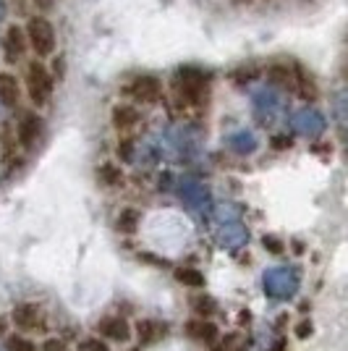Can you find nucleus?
<instances>
[{
	"label": "nucleus",
	"instance_id": "obj_25",
	"mask_svg": "<svg viewBox=\"0 0 348 351\" xmlns=\"http://www.w3.org/2000/svg\"><path fill=\"white\" fill-rule=\"evenodd\" d=\"M194 309H197L199 315H210V312L215 309V302H212V299H207V296H202V299H194Z\"/></svg>",
	"mask_w": 348,
	"mask_h": 351
},
{
	"label": "nucleus",
	"instance_id": "obj_32",
	"mask_svg": "<svg viewBox=\"0 0 348 351\" xmlns=\"http://www.w3.org/2000/svg\"><path fill=\"white\" fill-rule=\"evenodd\" d=\"M0 336H5V320H0Z\"/></svg>",
	"mask_w": 348,
	"mask_h": 351
},
{
	"label": "nucleus",
	"instance_id": "obj_20",
	"mask_svg": "<svg viewBox=\"0 0 348 351\" xmlns=\"http://www.w3.org/2000/svg\"><path fill=\"white\" fill-rule=\"evenodd\" d=\"M100 181L108 184V186H121L123 184V173H121V168H116V165H102Z\"/></svg>",
	"mask_w": 348,
	"mask_h": 351
},
{
	"label": "nucleus",
	"instance_id": "obj_35",
	"mask_svg": "<svg viewBox=\"0 0 348 351\" xmlns=\"http://www.w3.org/2000/svg\"><path fill=\"white\" fill-rule=\"evenodd\" d=\"M129 351H142V349H129Z\"/></svg>",
	"mask_w": 348,
	"mask_h": 351
},
{
	"label": "nucleus",
	"instance_id": "obj_23",
	"mask_svg": "<svg viewBox=\"0 0 348 351\" xmlns=\"http://www.w3.org/2000/svg\"><path fill=\"white\" fill-rule=\"evenodd\" d=\"M231 145H233L236 152H251L257 142H254V136H251V134H238V136H233L231 139Z\"/></svg>",
	"mask_w": 348,
	"mask_h": 351
},
{
	"label": "nucleus",
	"instance_id": "obj_13",
	"mask_svg": "<svg viewBox=\"0 0 348 351\" xmlns=\"http://www.w3.org/2000/svg\"><path fill=\"white\" fill-rule=\"evenodd\" d=\"M18 97H21V89H18V82H16L14 73H0V105L16 108Z\"/></svg>",
	"mask_w": 348,
	"mask_h": 351
},
{
	"label": "nucleus",
	"instance_id": "obj_1",
	"mask_svg": "<svg viewBox=\"0 0 348 351\" xmlns=\"http://www.w3.org/2000/svg\"><path fill=\"white\" fill-rule=\"evenodd\" d=\"M175 92L184 103L199 105L207 95V76L197 69H184V71L175 73Z\"/></svg>",
	"mask_w": 348,
	"mask_h": 351
},
{
	"label": "nucleus",
	"instance_id": "obj_16",
	"mask_svg": "<svg viewBox=\"0 0 348 351\" xmlns=\"http://www.w3.org/2000/svg\"><path fill=\"white\" fill-rule=\"evenodd\" d=\"M267 76H270V82H273V84H280V87H290V89L296 87V82H299V76L290 71L288 66H273Z\"/></svg>",
	"mask_w": 348,
	"mask_h": 351
},
{
	"label": "nucleus",
	"instance_id": "obj_29",
	"mask_svg": "<svg viewBox=\"0 0 348 351\" xmlns=\"http://www.w3.org/2000/svg\"><path fill=\"white\" fill-rule=\"evenodd\" d=\"M262 244H264V247H270L273 252H277V254L283 252V244H280L277 239H273V236H264V241H262Z\"/></svg>",
	"mask_w": 348,
	"mask_h": 351
},
{
	"label": "nucleus",
	"instance_id": "obj_22",
	"mask_svg": "<svg viewBox=\"0 0 348 351\" xmlns=\"http://www.w3.org/2000/svg\"><path fill=\"white\" fill-rule=\"evenodd\" d=\"M238 215H241V210L236 205H220L218 207V213H215V218L220 220V223H238Z\"/></svg>",
	"mask_w": 348,
	"mask_h": 351
},
{
	"label": "nucleus",
	"instance_id": "obj_28",
	"mask_svg": "<svg viewBox=\"0 0 348 351\" xmlns=\"http://www.w3.org/2000/svg\"><path fill=\"white\" fill-rule=\"evenodd\" d=\"M296 336H299V338H306V336H312V322H309V320L299 322V325H296Z\"/></svg>",
	"mask_w": 348,
	"mask_h": 351
},
{
	"label": "nucleus",
	"instance_id": "obj_3",
	"mask_svg": "<svg viewBox=\"0 0 348 351\" xmlns=\"http://www.w3.org/2000/svg\"><path fill=\"white\" fill-rule=\"evenodd\" d=\"M27 89H29V97L34 105H45L47 97L53 95V76L37 60L29 63V69H27Z\"/></svg>",
	"mask_w": 348,
	"mask_h": 351
},
{
	"label": "nucleus",
	"instance_id": "obj_5",
	"mask_svg": "<svg viewBox=\"0 0 348 351\" xmlns=\"http://www.w3.org/2000/svg\"><path fill=\"white\" fill-rule=\"evenodd\" d=\"M293 126H296V132L304 134V136H319V134L325 132V118L314 108H304V110H299L293 116Z\"/></svg>",
	"mask_w": 348,
	"mask_h": 351
},
{
	"label": "nucleus",
	"instance_id": "obj_34",
	"mask_svg": "<svg viewBox=\"0 0 348 351\" xmlns=\"http://www.w3.org/2000/svg\"><path fill=\"white\" fill-rule=\"evenodd\" d=\"M238 3H251V0H238Z\"/></svg>",
	"mask_w": 348,
	"mask_h": 351
},
{
	"label": "nucleus",
	"instance_id": "obj_9",
	"mask_svg": "<svg viewBox=\"0 0 348 351\" xmlns=\"http://www.w3.org/2000/svg\"><path fill=\"white\" fill-rule=\"evenodd\" d=\"M168 336V325L160 320H139L136 322V338L142 346H152Z\"/></svg>",
	"mask_w": 348,
	"mask_h": 351
},
{
	"label": "nucleus",
	"instance_id": "obj_15",
	"mask_svg": "<svg viewBox=\"0 0 348 351\" xmlns=\"http://www.w3.org/2000/svg\"><path fill=\"white\" fill-rule=\"evenodd\" d=\"M136 123H139V110L134 105H118L116 110H113V126H116L118 132L121 129H131Z\"/></svg>",
	"mask_w": 348,
	"mask_h": 351
},
{
	"label": "nucleus",
	"instance_id": "obj_21",
	"mask_svg": "<svg viewBox=\"0 0 348 351\" xmlns=\"http://www.w3.org/2000/svg\"><path fill=\"white\" fill-rule=\"evenodd\" d=\"M5 351H37L27 336H8L5 338Z\"/></svg>",
	"mask_w": 348,
	"mask_h": 351
},
{
	"label": "nucleus",
	"instance_id": "obj_12",
	"mask_svg": "<svg viewBox=\"0 0 348 351\" xmlns=\"http://www.w3.org/2000/svg\"><path fill=\"white\" fill-rule=\"evenodd\" d=\"M249 239V231L241 226V223H228V226H223V231H220L218 241L223 244L225 249H238L244 247Z\"/></svg>",
	"mask_w": 348,
	"mask_h": 351
},
{
	"label": "nucleus",
	"instance_id": "obj_31",
	"mask_svg": "<svg viewBox=\"0 0 348 351\" xmlns=\"http://www.w3.org/2000/svg\"><path fill=\"white\" fill-rule=\"evenodd\" d=\"M34 3H37V5H40V8H47V5H50V3H53V0H34Z\"/></svg>",
	"mask_w": 348,
	"mask_h": 351
},
{
	"label": "nucleus",
	"instance_id": "obj_30",
	"mask_svg": "<svg viewBox=\"0 0 348 351\" xmlns=\"http://www.w3.org/2000/svg\"><path fill=\"white\" fill-rule=\"evenodd\" d=\"M273 145H275L277 149H286V145H290V142L286 139V136H275V139H273Z\"/></svg>",
	"mask_w": 348,
	"mask_h": 351
},
{
	"label": "nucleus",
	"instance_id": "obj_6",
	"mask_svg": "<svg viewBox=\"0 0 348 351\" xmlns=\"http://www.w3.org/2000/svg\"><path fill=\"white\" fill-rule=\"evenodd\" d=\"M129 95L136 103H155L160 97V82L155 76H139L131 82Z\"/></svg>",
	"mask_w": 348,
	"mask_h": 351
},
{
	"label": "nucleus",
	"instance_id": "obj_19",
	"mask_svg": "<svg viewBox=\"0 0 348 351\" xmlns=\"http://www.w3.org/2000/svg\"><path fill=\"white\" fill-rule=\"evenodd\" d=\"M181 197L194 207H202V202H207V191L202 186H197V184H189V181L181 186Z\"/></svg>",
	"mask_w": 348,
	"mask_h": 351
},
{
	"label": "nucleus",
	"instance_id": "obj_2",
	"mask_svg": "<svg viewBox=\"0 0 348 351\" xmlns=\"http://www.w3.org/2000/svg\"><path fill=\"white\" fill-rule=\"evenodd\" d=\"M27 43L34 47L37 56H50L55 47V32L50 27V21L42 16H34L27 24Z\"/></svg>",
	"mask_w": 348,
	"mask_h": 351
},
{
	"label": "nucleus",
	"instance_id": "obj_11",
	"mask_svg": "<svg viewBox=\"0 0 348 351\" xmlns=\"http://www.w3.org/2000/svg\"><path fill=\"white\" fill-rule=\"evenodd\" d=\"M40 132H42L40 116H37V113H24V116H21V123H18V142H21V147L34 145Z\"/></svg>",
	"mask_w": 348,
	"mask_h": 351
},
{
	"label": "nucleus",
	"instance_id": "obj_10",
	"mask_svg": "<svg viewBox=\"0 0 348 351\" xmlns=\"http://www.w3.org/2000/svg\"><path fill=\"white\" fill-rule=\"evenodd\" d=\"M186 333H189V338H194L197 343H215V341H218V325L204 320V317H197V320H191L189 325H186Z\"/></svg>",
	"mask_w": 348,
	"mask_h": 351
},
{
	"label": "nucleus",
	"instance_id": "obj_17",
	"mask_svg": "<svg viewBox=\"0 0 348 351\" xmlns=\"http://www.w3.org/2000/svg\"><path fill=\"white\" fill-rule=\"evenodd\" d=\"M175 280L181 286H189V289H202L204 286V276L194 267H178L175 270Z\"/></svg>",
	"mask_w": 348,
	"mask_h": 351
},
{
	"label": "nucleus",
	"instance_id": "obj_14",
	"mask_svg": "<svg viewBox=\"0 0 348 351\" xmlns=\"http://www.w3.org/2000/svg\"><path fill=\"white\" fill-rule=\"evenodd\" d=\"M24 50H27V34L18 27H11L5 32V56L14 60L18 56H24Z\"/></svg>",
	"mask_w": 348,
	"mask_h": 351
},
{
	"label": "nucleus",
	"instance_id": "obj_27",
	"mask_svg": "<svg viewBox=\"0 0 348 351\" xmlns=\"http://www.w3.org/2000/svg\"><path fill=\"white\" fill-rule=\"evenodd\" d=\"M131 142L129 139H126V142H121V145H118V155H121V158H123V160H131V155H134V149H131Z\"/></svg>",
	"mask_w": 348,
	"mask_h": 351
},
{
	"label": "nucleus",
	"instance_id": "obj_4",
	"mask_svg": "<svg viewBox=\"0 0 348 351\" xmlns=\"http://www.w3.org/2000/svg\"><path fill=\"white\" fill-rule=\"evenodd\" d=\"M264 289L273 293V296H290L296 291V276L286 270V267H277V270H270L264 276Z\"/></svg>",
	"mask_w": 348,
	"mask_h": 351
},
{
	"label": "nucleus",
	"instance_id": "obj_7",
	"mask_svg": "<svg viewBox=\"0 0 348 351\" xmlns=\"http://www.w3.org/2000/svg\"><path fill=\"white\" fill-rule=\"evenodd\" d=\"M97 333L102 338H110V341H129L131 338V325L123 317H116V315H110V317H102L97 322Z\"/></svg>",
	"mask_w": 348,
	"mask_h": 351
},
{
	"label": "nucleus",
	"instance_id": "obj_24",
	"mask_svg": "<svg viewBox=\"0 0 348 351\" xmlns=\"http://www.w3.org/2000/svg\"><path fill=\"white\" fill-rule=\"evenodd\" d=\"M79 351H110V346L102 338H84L79 343Z\"/></svg>",
	"mask_w": 348,
	"mask_h": 351
},
{
	"label": "nucleus",
	"instance_id": "obj_8",
	"mask_svg": "<svg viewBox=\"0 0 348 351\" xmlns=\"http://www.w3.org/2000/svg\"><path fill=\"white\" fill-rule=\"evenodd\" d=\"M14 322L18 330H37L42 328V309L37 304H18L14 309Z\"/></svg>",
	"mask_w": 348,
	"mask_h": 351
},
{
	"label": "nucleus",
	"instance_id": "obj_33",
	"mask_svg": "<svg viewBox=\"0 0 348 351\" xmlns=\"http://www.w3.org/2000/svg\"><path fill=\"white\" fill-rule=\"evenodd\" d=\"M3 11H5V8H3V3H0V19H3Z\"/></svg>",
	"mask_w": 348,
	"mask_h": 351
},
{
	"label": "nucleus",
	"instance_id": "obj_18",
	"mask_svg": "<svg viewBox=\"0 0 348 351\" xmlns=\"http://www.w3.org/2000/svg\"><path fill=\"white\" fill-rule=\"evenodd\" d=\"M116 228L121 234H134L136 228H139V213L129 207V210H121V215L116 220Z\"/></svg>",
	"mask_w": 348,
	"mask_h": 351
},
{
	"label": "nucleus",
	"instance_id": "obj_26",
	"mask_svg": "<svg viewBox=\"0 0 348 351\" xmlns=\"http://www.w3.org/2000/svg\"><path fill=\"white\" fill-rule=\"evenodd\" d=\"M42 351H69V349H66V343H63V341H58V338H47V341H45V346H42Z\"/></svg>",
	"mask_w": 348,
	"mask_h": 351
}]
</instances>
